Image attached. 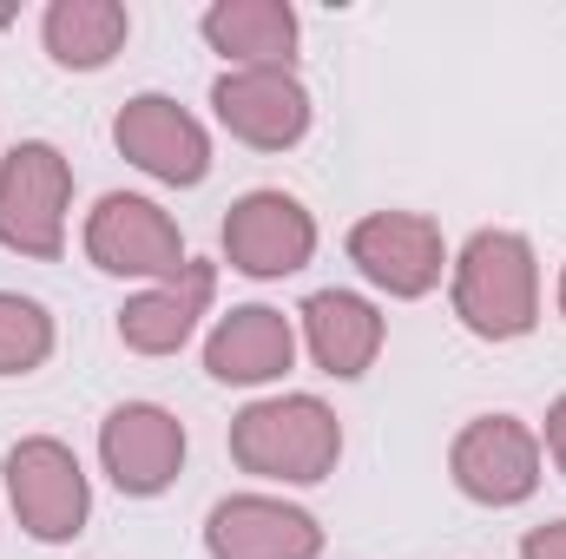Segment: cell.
<instances>
[{"label": "cell", "instance_id": "1", "mask_svg": "<svg viewBox=\"0 0 566 559\" xmlns=\"http://www.w3.org/2000/svg\"><path fill=\"white\" fill-rule=\"evenodd\" d=\"M448 303L468 336L481 342H521L541 323V257L521 231H474L461 257H448Z\"/></svg>", "mask_w": 566, "mask_h": 559}, {"label": "cell", "instance_id": "2", "mask_svg": "<svg viewBox=\"0 0 566 559\" xmlns=\"http://www.w3.org/2000/svg\"><path fill=\"white\" fill-rule=\"evenodd\" d=\"M231 461L277 487H316L343 461V421L323 395H264L231 415Z\"/></svg>", "mask_w": 566, "mask_h": 559}, {"label": "cell", "instance_id": "3", "mask_svg": "<svg viewBox=\"0 0 566 559\" xmlns=\"http://www.w3.org/2000/svg\"><path fill=\"white\" fill-rule=\"evenodd\" d=\"M7 507L20 520V534H33L40 547H66L86 534L93 514V481L80 467V454L53 434H27L7 447Z\"/></svg>", "mask_w": 566, "mask_h": 559}, {"label": "cell", "instance_id": "4", "mask_svg": "<svg viewBox=\"0 0 566 559\" xmlns=\"http://www.w3.org/2000/svg\"><path fill=\"white\" fill-rule=\"evenodd\" d=\"M66 204H73V165L46 139H20L0 158V244L53 264L66 251Z\"/></svg>", "mask_w": 566, "mask_h": 559}, {"label": "cell", "instance_id": "5", "mask_svg": "<svg viewBox=\"0 0 566 559\" xmlns=\"http://www.w3.org/2000/svg\"><path fill=\"white\" fill-rule=\"evenodd\" d=\"M86 257L106 277H145V283H165L191 264L185 238H178V218L165 204L139 198V191H106L86 211Z\"/></svg>", "mask_w": 566, "mask_h": 559}, {"label": "cell", "instance_id": "6", "mask_svg": "<svg viewBox=\"0 0 566 559\" xmlns=\"http://www.w3.org/2000/svg\"><path fill=\"white\" fill-rule=\"evenodd\" d=\"M541 434L521 415H474L448 447V474L474 507H521L541 487Z\"/></svg>", "mask_w": 566, "mask_h": 559}, {"label": "cell", "instance_id": "7", "mask_svg": "<svg viewBox=\"0 0 566 559\" xmlns=\"http://www.w3.org/2000/svg\"><path fill=\"white\" fill-rule=\"evenodd\" d=\"M349 264L396 303H416L448 277V244L441 224L422 211H369L349 224Z\"/></svg>", "mask_w": 566, "mask_h": 559}, {"label": "cell", "instance_id": "8", "mask_svg": "<svg viewBox=\"0 0 566 559\" xmlns=\"http://www.w3.org/2000/svg\"><path fill=\"white\" fill-rule=\"evenodd\" d=\"M218 126L251 151H290L310 133V93L290 66H231L211 86Z\"/></svg>", "mask_w": 566, "mask_h": 559}, {"label": "cell", "instance_id": "9", "mask_svg": "<svg viewBox=\"0 0 566 559\" xmlns=\"http://www.w3.org/2000/svg\"><path fill=\"white\" fill-rule=\"evenodd\" d=\"M113 145H119V158H133L158 184L191 191L211 178V133L165 93H133L113 119Z\"/></svg>", "mask_w": 566, "mask_h": 559}, {"label": "cell", "instance_id": "10", "mask_svg": "<svg viewBox=\"0 0 566 559\" xmlns=\"http://www.w3.org/2000/svg\"><path fill=\"white\" fill-rule=\"evenodd\" d=\"M316 257V218L290 191H244L224 211V264L258 283L296 277Z\"/></svg>", "mask_w": 566, "mask_h": 559}, {"label": "cell", "instance_id": "11", "mask_svg": "<svg viewBox=\"0 0 566 559\" xmlns=\"http://www.w3.org/2000/svg\"><path fill=\"white\" fill-rule=\"evenodd\" d=\"M99 467L126 500H158L185 467V421L158 402H119L99 421Z\"/></svg>", "mask_w": 566, "mask_h": 559}, {"label": "cell", "instance_id": "12", "mask_svg": "<svg viewBox=\"0 0 566 559\" xmlns=\"http://www.w3.org/2000/svg\"><path fill=\"white\" fill-rule=\"evenodd\" d=\"M205 553L211 559H316L323 527L310 507L283 494H231L205 514Z\"/></svg>", "mask_w": 566, "mask_h": 559}, {"label": "cell", "instance_id": "13", "mask_svg": "<svg viewBox=\"0 0 566 559\" xmlns=\"http://www.w3.org/2000/svg\"><path fill=\"white\" fill-rule=\"evenodd\" d=\"M290 362H296V323L271 303H238L205 336V369L211 382H231V389H264Z\"/></svg>", "mask_w": 566, "mask_h": 559}, {"label": "cell", "instance_id": "14", "mask_svg": "<svg viewBox=\"0 0 566 559\" xmlns=\"http://www.w3.org/2000/svg\"><path fill=\"white\" fill-rule=\"evenodd\" d=\"M296 316H303V349H310V362H316L323 376H336V382L369 376L376 356H382V342H389L382 309H376L369 296H356V289H316Z\"/></svg>", "mask_w": 566, "mask_h": 559}, {"label": "cell", "instance_id": "15", "mask_svg": "<svg viewBox=\"0 0 566 559\" xmlns=\"http://www.w3.org/2000/svg\"><path fill=\"white\" fill-rule=\"evenodd\" d=\"M211 296H218V271L191 257L178 277L145 283L139 296H126V309H119V342H126L133 356H178V349L198 336Z\"/></svg>", "mask_w": 566, "mask_h": 559}, {"label": "cell", "instance_id": "16", "mask_svg": "<svg viewBox=\"0 0 566 559\" xmlns=\"http://www.w3.org/2000/svg\"><path fill=\"white\" fill-rule=\"evenodd\" d=\"M198 33L231 66H290V53H296V7H283V0H218V7H205Z\"/></svg>", "mask_w": 566, "mask_h": 559}, {"label": "cell", "instance_id": "17", "mask_svg": "<svg viewBox=\"0 0 566 559\" xmlns=\"http://www.w3.org/2000/svg\"><path fill=\"white\" fill-rule=\"evenodd\" d=\"M126 33H133V13L119 0H53L40 13V40H46L53 66H66V73L113 66V53L126 46Z\"/></svg>", "mask_w": 566, "mask_h": 559}, {"label": "cell", "instance_id": "18", "mask_svg": "<svg viewBox=\"0 0 566 559\" xmlns=\"http://www.w3.org/2000/svg\"><path fill=\"white\" fill-rule=\"evenodd\" d=\"M46 356H53V316L33 296L0 289V376H33Z\"/></svg>", "mask_w": 566, "mask_h": 559}, {"label": "cell", "instance_id": "19", "mask_svg": "<svg viewBox=\"0 0 566 559\" xmlns=\"http://www.w3.org/2000/svg\"><path fill=\"white\" fill-rule=\"evenodd\" d=\"M521 559H566V520L527 527V534H521Z\"/></svg>", "mask_w": 566, "mask_h": 559}, {"label": "cell", "instance_id": "20", "mask_svg": "<svg viewBox=\"0 0 566 559\" xmlns=\"http://www.w3.org/2000/svg\"><path fill=\"white\" fill-rule=\"evenodd\" d=\"M541 447L554 454V467L566 474V395L554 402V409H547V434H541Z\"/></svg>", "mask_w": 566, "mask_h": 559}, {"label": "cell", "instance_id": "21", "mask_svg": "<svg viewBox=\"0 0 566 559\" xmlns=\"http://www.w3.org/2000/svg\"><path fill=\"white\" fill-rule=\"evenodd\" d=\"M560 316H566V271H560Z\"/></svg>", "mask_w": 566, "mask_h": 559}]
</instances>
